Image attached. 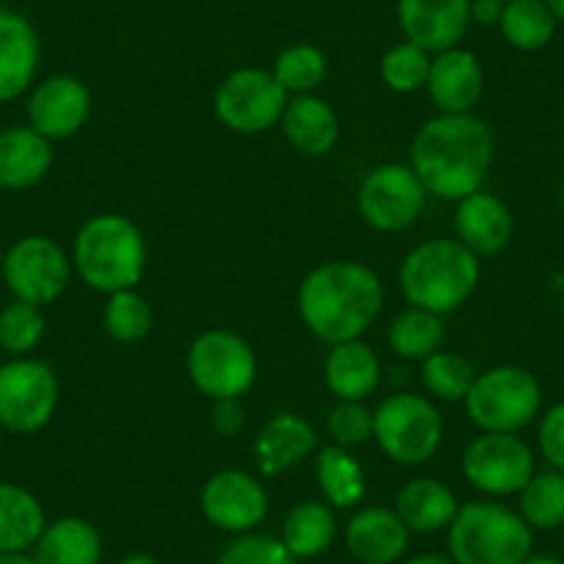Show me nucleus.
<instances>
[{
	"label": "nucleus",
	"instance_id": "obj_1",
	"mask_svg": "<svg viewBox=\"0 0 564 564\" xmlns=\"http://www.w3.org/2000/svg\"><path fill=\"white\" fill-rule=\"evenodd\" d=\"M496 159V135L476 113H437L417 128L410 144V166L423 188L459 203L485 188Z\"/></svg>",
	"mask_w": 564,
	"mask_h": 564
},
{
	"label": "nucleus",
	"instance_id": "obj_2",
	"mask_svg": "<svg viewBox=\"0 0 564 564\" xmlns=\"http://www.w3.org/2000/svg\"><path fill=\"white\" fill-rule=\"evenodd\" d=\"M384 305L377 271L357 260H327L302 280L296 307L305 327L324 344L357 340L368 333Z\"/></svg>",
	"mask_w": 564,
	"mask_h": 564
},
{
	"label": "nucleus",
	"instance_id": "obj_3",
	"mask_svg": "<svg viewBox=\"0 0 564 564\" xmlns=\"http://www.w3.org/2000/svg\"><path fill=\"white\" fill-rule=\"evenodd\" d=\"M481 260L457 238H430L404 254L399 265V289L410 307L437 316L459 311L476 294Z\"/></svg>",
	"mask_w": 564,
	"mask_h": 564
},
{
	"label": "nucleus",
	"instance_id": "obj_4",
	"mask_svg": "<svg viewBox=\"0 0 564 564\" xmlns=\"http://www.w3.org/2000/svg\"><path fill=\"white\" fill-rule=\"evenodd\" d=\"M73 269L97 294L135 289L148 271V241L133 219L97 214L80 225L73 241Z\"/></svg>",
	"mask_w": 564,
	"mask_h": 564
},
{
	"label": "nucleus",
	"instance_id": "obj_5",
	"mask_svg": "<svg viewBox=\"0 0 564 564\" xmlns=\"http://www.w3.org/2000/svg\"><path fill=\"white\" fill-rule=\"evenodd\" d=\"M446 534L454 564H523L534 553V531L496 498L463 503Z\"/></svg>",
	"mask_w": 564,
	"mask_h": 564
},
{
	"label": "nucleus",
	"instance_id": "obj_6",
	"mask_svg": "<svg viewBox=\"0 0 564 564\" xmlns=\"http://www.w3.org/2000/svg\"><path fill=\"white\" fill-rule=\"evenodd\" d=\"M465 412L479 432L520 435L542 412V384L529 368L503 362L476 373Z\"/></svg>",
	"mask_w": 564,
	"mask_h": 564
},
{
	"label": "nucleus",
	"instance_id": "obj_7",
	"mask_svg": "<svg viewBox=\"0 0 564 564\" xmlns=\"http://www.w3.org/2000/svg\"><path fill=\"white\" fill-rule=\"evenodd\" d=\"M373 441L395 465H426L443 446V415L430 395L393 393L373 410Z\"/></svg>",
	"mask_w": 564,
	"mask_h": 564
},
{
	"label": "nucleus",
	"instance_id": "obj_8",
	"mask_svg": "<svg viewBox=\"0 0 564 564\" xmlns=\"http://www.w3.org/2000/svg\"><path fill=\"white\" fill-rule=\"evenodd\" d=\"M186 371L194 388L210 401L241 399L258 379V355L230 329H208L188 346Z\"/></svg>",
	"mask_w": 564,
	"mask_h": 564
},
{
	"label": "nucleus",
	"instance_id": "obj_9",
	"mask_svg": "<svg viewBox=\"0 0 564 564\" xmlns=\"http://www.w3.org/2000/svg\"><path fill=\"white\" fill-rule=\"evenodd\" d=\"M58 377L36 357H12L0 366V430L36 435L58 410Z\"/></svg>",
	"mask_w": 564,
	"mask_h": 564
},
{
	"label": "nucleus",
	"instance_id": "obj_10",
	"mask_svg": "<svg viewBox=\"0 0 564 564\" xmlns=\"http://www.w3.org/2000/svg\"><path fill=\"white\" fill-rule=\"evenodd\" d=\"M73 258L51 236H23L9 247L0 263V280L14 300L45 307L62 300L73 276Z\"/></svg>",
	"mask_w": 564,
	"mask_h": 564
},
{
	"label": "nucleus",
	"instance_id": "obj_11",
	"mask_svg": "<svg viewBox=\"0 0 564 564\" xmlns=\"http://www.w3.org/2000/svg\"><path fill=\"white\" fill-rule=\"evenodd\" d=\"M285 106H289V91L276 84L271 69H232L214 91L216 119L227 130L241 135H258L276 128Z\"/></svg>",
	"mask_w": 564,
	"mask_h": 564
},
{
	"label": "nucleus",
	"instance_id": "obj_12",
	"mask_svg": "<svg viewBox=\"0 0 564 564\" xmlns=\"http://www.w3.org/2000/svg\"><path fill=\"white\" fill-rule=\"evenodd\" d=\"M536 474V457L520 435L479 432L465 446L463 476L487 498L518 496Z\"/></svg>",
	"mask_w": 564,
	"mask_h": 564
},
{
	"label": "nucleus",
	"instance_id": "obj_13",
	"mask_svg": "<svg viewBox=\"0 0 564 564\" xmlns=\"http://www.w3.org/2000/svg\"><path fill=\"white\" fill-rule=\"evenodd\" d=\"M430 192L410 164H379L357 188V214L371 230L401 232L421 219Z\"/></svg>",
	"mask_w": 564,
	"mask_h": 564
},
{
	"label": "nucleus",
	"instance_id": "obj_14",
	"mask_svg": "<svg viewBox=\"0 0 564 564\" xmlns=\"http://www.w3.org/2000/svg\"><path fill=\"white\" fill-rule=\"evenodd\" d=\"M199 509L214 529L227 534L258 531L269 514V492L263 481L247 470H216L199 490Z\"/></svg>",
	"mask_w": 564,
	"mask_h": 564
},
{
	"label": "nucleus",
	"instance_id": "obj_15",
	"mask_svg": "<svg viewBox=\"0 0 564 564\" xmlns=\"http://www.w3.org/2000/svg\"><path fill=\"white\" fill-rule=\"evenodd\" d=\"M91 113V91L75 75H51L31 86L29 124L47 141L73 139Z\"/></svg>",
	"mask_w": 564,
	"mask_h": 564
},
{
	"label": "nucleus",
	"instance_id": "obj_16",
	"mask_svg": "<svg viewBox=\"0 0 564 564\" xmlns=\"http://www.w3.org/2000/svg\"><path fill=\"white\" fill-rule=\"evenodd\" d=\"M404 40L426 53L457 47L470 25V0H399Z\"/></svg>",
	"mask_w": 564,
	"mask_h": 564
},
{
	"label": "nucleus",
	"instance_id": "obj_17",
	"mask_svg": "<svg viewBox=\"0 0 564 564\" xmlns=\"http://www.w3.org/2000/svg\"><path fill=\"white\" fill-rule=\"evenodd\" d=\"M423 89L430 91L437 113H474L485 95V69L474 51L448 47L432 56L430 78Z\"/></svg>",
	"mask_w": 564,
	"mask_h": 564
},
{
	"label": "nucleus",
	"instance_id": "obj_18",
	"mask_svg": "<svg viewBox=\"0 0 564 564\" xmlns=\"http://www.w3.org/2000/svg\"><path fill=\"white\" fill-rule=\"evenodd\" d=\"M454 230H457V241L479 260L496 258L512 243L514 216L501 197L481 188L457 203Z\"/></svg>",
	"mask_w": 564,
	"mask_h": 564
},
{
	"label": "nucleus",
	"instance_id": "obj_19",
	"mask_svg": "<svg viewBox=\"0 0 564 564\" xmlns=\"http://www.w3.org/2000/svg\"><path fill=\"white\" fill-rule=\"evenodd\" d=\"M318 452V435L311 423L296 412H276L260 426L252 443V457L260 476L289 474Z\"/></svg>",
	"mask_w": 564,
	"mask_h": 564
},
{
	"label": "nucleus",
	"instance_id": "obj_20",
	"mask_svg": "<svg viewBox=\"0 0 564 564\" xmlns=\"http://www.w3.org/2000/svg\"><path fill=\"white\" fill-rule=\"evenodd\" d=\"M412 531L390 507H362L344 529L346 551L360 564H399L410 551Z\"/></svg>",
	"mask_w": 564,
	"mask_h": 564
},
{
	"label": "nucleus",
	"instance_id": "obj_21",
	"mask_svg": "<svg viewBox=\"0 0 564 564\" xmlns=\"http://www.w3.org/2000/svg\"><path fill=\"white\" fill-rule=\"evenodd\" d=\"M40 34L29 18L0 9V106L23 97L40 69Z\"/></svg>",
	"mask_w": 564,
	"mask_h": 564
},
{
	"label": "nucleus",
	"instance_id": "obj_22",
	"mask_svg": "<svg viewBox=\"0 0 564 564\" xmlns=\"http://www.w3.org/2000/svg\"><path fill=\"white\" fill-rule=\"evenodd\" d=\"M282 133L296 153L307 159H324L340 141V119L327 100L316 95L289 97L282 111Z\"/></svg>",
	"mask_w": 564,
	"mask_h": 564
},
{
	"label": "nucleus",
	"instance_id": "obj_23",
	"mask_svg": "<svg viewBox=\"0 0 564 564\" xmlns=\"http://www.w3.org/2000/svg\"><path fill=\"white\" fill-rule=\"evenodd\" d=\"M53 166V141L31 124L0 130V188L23 192L47 177Z\"/></svg>",
	"mask_w": 564,
	"mask_h": 564
},
{
	"label": "nucleus",
	"instance_id": "obj_24",
	"mask_svg": "<svg viewBox=\"0 0 564 564\" xmlns=\"http://www.w3.org/2000/svg\"><path fill=\"white\" fill-rule=\"evenodd\" d=\"M459 507L463 503L457 501V492L446 481L417 476L395 492L393 512L415 534H437V531H446L452 525Z\"/></svg>",
	"mask_w": 564,
	"mask_h": 564
},
{
	"label": "nucleus",
	"instance_id": "obj_25",
	"mask_svg": "<svg viewBox=\"0 0 564 564\" xmlns=\"http://www.w3.org/2000/svg\"><path fill=\"white\" fill-rule=\"evenodd\" d=\"M382 379L379 355L362 338L329 346L324 382L338 401H366Z\"/></svg>",
	"mask_w": 564,
	"mask_h": 564
},
{
	"label": "nucleus",
	"instance_id": "obj_26",
	"mask_svg": "<svg viewBox=\"0 0 564 564\" xmlns=\"http://www.w3.org/2000/svg\"><path fill=\"white\" fill-rule=\"evenodd\" d=\"M31 553L36 564H100L102 536L86 518L64 514L58 520H47Z\"/></svg>",
	"mask_w": 564,
	"mask_h": 564
},
{
	"label": "nucleus",
	"instance_id": "obj_27",
	"mask_svg": "<svg viewBox=\"0 0 564 564\" xmlns=\"http://www.w3.org/2000/svg\"><path fill=\"white\" fill-rule=\"evenodd\" d=\"M280 540L291 551L296 562L302 558H318L333 547L338 540V518L335 509L327 501H300L289 509L285 520H282V534Z\"/></svg>",
	"mask_w": 564,
	"mask_h": 564
},
{
	"label": "nucleus",
	"instance_id": "obj_28",
	"mask_svg": "<svg viewBox=\"0 0 564 564\" xmlns=\"http://www.w3.org/2000/svg\"><path fill=\"white\" fill-rule=\"evenodd\" d=\"M45 525V507L34 492L0 481V553L31 551Z\"/></svg>",
	"mask_w": 564,
	"mask_h": 564
},
{
	"label": "nucleus",
	"instance_id": "obj_29",
	"mask_svg": "<svg viewBox=\"0 0 564 564\" xmlns=\"http://www.w3.org/2000/svg\"><path fill=\"white\" fill-rule=\"evenodd\" d=\"M316 481L322 498L333 509L360 507L368 492V479L362 465L357 463L349 448H340L335 443L316 452Z\"/></svg>",
	"mask_w": 564,
	"mask_h": 564
},
{
	"label": "nucleus",
	"instance_id": "obj_30",
	"mask_svg": "<svg viewBox=\"0 0 564 564\" xmlns=\"http://www.w3.org/2000/svg\"><path fill=\"white\" fill-rule=\"evenodd\" d=\"M443 340H446L443 316L423 307H406L388 327V346L401 360L423 362L437 349H443Z\"/></svg>",
	"mask_w": 564,
	"mask_h": 564
},
{
	"label": "nucleus",
	"instance_id": "obj_31",
	"mask_svg": "<svg viewBox=\"0 0 564 564\" xmlns=\"http://www.w3.org/2000/svg\"><path fill=\"white\" fill-rule=\"evenodd\" d=\"M556 23L558 20L545 7V0H507L498 29L514 51L534 53L551 45Z\"/></svg>",
	"mask_w": 564,
	"mask_h": 564
},
{
	"label": "nucleus",
	"instance_id": "obj_32",
	"mask_svg": "<svg viewBox=\"0 0 564 564\" xmlns=\"http://www.w3.org/2000/svg\"><path fill=\"white\" fill-rule=\"evenodd\" d=\"M518 512L531 531H556L564 525V474L536 470L518 492Z\"/></svg>",
	"mask_w": 564,
	"mask_h": 564
},
{
	"label": "nucleus",
	"instance_id": "obj_33",
	"mask_svg": "<svg viewBox=\"0 0 564 564\" xmlns=\"http://www.w3.org/2000/svg\"><path fill=\"white\" fill-rule=\"evenodd\" d=\"M329 62L327 53L322 47L311 45V42H300V45H291L274 58L271 64V75L276 78V84L289 91V97L296 95H313L318 86L327 80Z\"/></svg>",
	"mask_w": 564,
	"mask_h": 564
},
{
	"label": "nucleus",
	"instance_id": "obj_34",
	"mask_svg": "<svg viewBox=\"0 0 564 564\" xmlns=\"http://www.w3.org/2000/svg\"><path fill=\"white\" fill-rule=\"evenodd\" d=\"M421 382L426 393L437 401H465L476 382V368L470 366L468 357L457 355V351L437 349L421 362Z\"/></svg>",
	"mask_w": 564,
	"mask_h": 564
},
{
	"label": "nucleus",
	"instance_id": "obj_35",
	"mask_svg": "<svg viewBox=\"0 0 564 564\" xmlns=\"http://www.w3.org/2000/svg\"><path fill=\"white\" fill-rule=\"evenodd\" d=\"M102 327L117 344H139L153 333V307L135 289L108 294Z\"/></svg>",
	"mask_w": 564,
	"mask_h": 564
},
{
	"label": "nucleus",
	"instance_id": "obj_36",
	"mask_svg": "<svg viewBox=\"0 0 564 564\" xmlns=\"http://www.w3.org/2000/svg\"><path fill=\"white\" fill-rule=\"evenodd\" d=\"M430 67L432 53H426L423 47L404 40L384 53L382 62H379V75H382V84L390 91H395V95H412V91L426 86Z\"/></svg>",
	"mask_w": 564,
	"mask_h": 564
},
{
	"label": "nucleus",
	"instance_id": "obj_37",
	"mask_svg": "<svg viewBox=\"0 0 564 564\" xmlns=\"http://www.w3.org/2000/svg\"><path fill=\"white\" fill-rule=\"evenodd\" d=\"M45 338L42 307L14 300L0 311V349L12 357H31Z\"/></svg>",
	"mask_w": 564,
	"mask_h": 564
},
{
	"label": "nucleus",
	"instance_id": "obj_38",
	"mask_svg": "<svg viewBox=\"0 0 564 564\" xmlns=\"http://www.w3.org/2000/svg\"><path fill=\"white\" fill-rule=\"evenodd\" d=\"M216 564H296L285 542L274 534L263 531H249V534H236L225 547H221Z\"/></svg>",
	"mask_w": 564,
	"mask_h": 564
},
{
	"label": "nucleus",
	"instance_id": "obj_39",
	"mask_svg": "<svg viewBox=\"0 0 564 564\" xmlns=\"http://www.w3.org/2000/svg\"><path fill=\"white\" fill-rule=\"evenodd\" d=\"M329 441L340 448H357L373 441V410L366 401H338L327 415Z\"/></svg>",
	"mask_w": 564,
	"mask_h": 564
},
{
	"label": "nucleus",
	"instance_id": "obj_40",
	"mask_svg": "<svg viewBox=\"0 0 564 564\" xmlns=\"http://www.w3.org/2000/svg\"><path fill=\"white\" fill-rule=\"evenodd\" d=\"M536 448H540L547 468L564 474V401L540 412V421H536Z\"/></svg>",
	"mask_w": 564,
	"mask_h": 564
},
{
	"label": "nucleus",
	"instance_id": "obj_41",
	"mask_svg": "<svg viewBox=\"0 0 564 564\" xmlns=\"http://www.w3.org/2000/svg\"><path fill=\"white\" fill-rule=\"evenodd\" d=\"M243 406L241 399H216L210 406V426H214L216 435L232 437L243 430Z\"/></svg>",
	"mask_w": 564,
	"mask_h": 564
},
{
	"label": "nucleus",
	"instance_id": "obj_42",
	"mask_svg": "<svg viewBox=\"0 0 564 564\" xmlns=\"http://www.w3.org/2000/svg\"><path fill=\"white\" fill-rule=\"evenodd\" d=\"M503 14V0H470V23L498 25Z\"/></svg>",
	"mask_w": 564,
	"mask_h": 564
},
{
	"label": "nucleus",
	"instance_id": "obj_43",
	"mask_svg": "<svg viewBox=\"0 0 564 564\" xmlns=\"http://www.w3.org/2000/svg\"><path fill=\"white\" fill-rule=\"evenodd\" d=\"M399 564H454V558L443 553H417V556H404Z\"/></svg>",
	"mask_w": 564,
	"mask_h": 564
},
{
	"label": "nucleus",
	"instance_id": "obj_44",
	"mask_svg": "<svg viewBox=\"0 0 564 564\" xmlns=\"http://www.w3.org/2000/svg\"><path fill=\"white\" fill-rule=\"evenodd\" d=\"M117 564H164V562H161V558H155L153 553H148V551H133V553H128V556L119 558Z\"/></svg>",
	"mask_w": 564,
	"mask_h": 564
},
{
	"label": "nucleus",
	"instance_id": "obj_45",
	"mask_svg": "<svg viewBox=\"0 0 564 564\" xmlns=\"http://www.w3.org/2000/svg\"><path fill=\"white\" fill-rule=\"evenodd\" d=\"M0 564H36L34 553L20 551V553H0Z\"/></svg>",
	"mask_w": 564,
	"mask_h": 564
},
{
	"label": "nucleus",
	"instance_id": "obj_46",
	"mask_svg": "<svg viewBox=\"0 0 564 564\" xmlns=\"http://www.w3.org/2000/svg\"><path fill=\"white\" fill-rule=\"evenodd\" d=\"M523 564H564V562L558 556H553V553H531Z\"/></svg>",
	"mask_w": 564,
	"mask_h": 564
},
{
	"label": "nucleus",
	"instance_id": "obj_47",
	"mask_svg": "<svg viewBox=\"0 0 564 564\" xmlns=\"http://www.w3.org/2000/svg\"><path fill=\"white\" fill-rule=\"evenodd\" d=\"M545 7L551 9L553 18H556V20H564V0H545Z\"/></svg>",
	"mask_w": 564,
	"mask_h": 564
},
{
	"label": "nucleus",
	"instance_id": "obj_48",
	"mask_svg": "<svg viewBox=\"0 0 564 564\" xmlns=\"http://www.w3.org/2000/svg\"><path fill=\"white\" fill-rule=\"evenodd\" d=\"M0 446H3V435H0Z\"/></svg>",
	"mask_w": 564,
	"mask_h": 564
},
{
	"label": "nucleus",
	"instance_id": "obj_49",
	"mask_svg": "<svg viewBox=\"0 0 564 564\" xmlns=\"http://www.w3.org/2000/svg\"><path fill=\"white\" fill-rule=\"evenodd\" d=\"M503 3H507V0H503Z\"/></svg>",
	"mask_w": 564,
	"mask_h": 564
}]
</instances>
